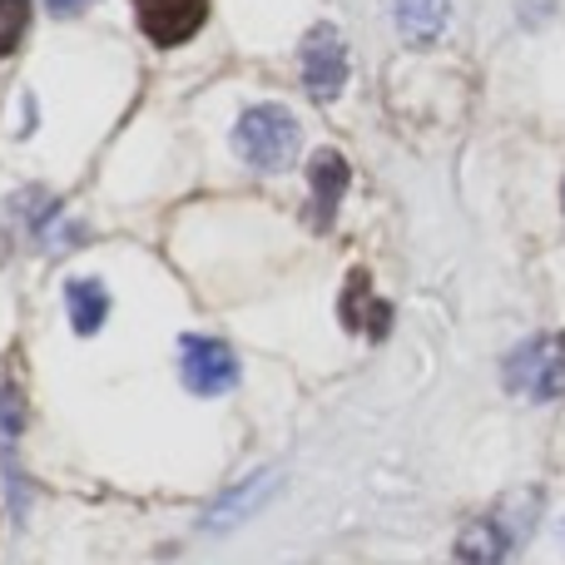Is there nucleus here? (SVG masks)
I'll return each mask as SVG.
<instances>
[{"label": "nucleus", "instance_id": "obj_12", "mask_svg": "<svg viewBox=\"0 0 565 565\" xmlns=\"http://www.w3.org/2000/svg\"><path fill=\"white\" fill-rule=\"evenodd\" d=\"M25 25H30V0H0V60L15 55Z\"/></svg>", "mask_w": 565, "mask_h": 565}, {"label": "nucleus", "instance_id": "obj_5", "mask_svg": "<svg viewBox=\"0 0 565 565\" xmlns=\"http://www.w3.org/2000/svg\"><path fill=\"white\" fill-rule=\"evenodd\" d=\"M184 352V387L199 392V397H218L238 382V358L228 342L218 338H184L179 342Z\"/></svg>", "mask_w": 565, "mask_h": 565}, {"label": "nucleus", "instance_id": "obj_8", "mask_svg": "<svg viewBox=\"0 0 565 565\" xmlns=\"http://www.w3.org/2000/svg\"><path fill=\"white\" fill-rule=\"evenodd\" d=\"M308 184H312V224L328 228L332 214H338L342 189H348V159L338 149H318L308 159Z\"/></svg>", "mask_w": 565, "mask_h": 565}, {"label": "nucleus", "instance_id": "obj_14", "mask_svg": "<svg viewBox=\"0 0 565 565\" xmlns=\"http://www.w3.org/2000/svg\"><path fill=\"white\" fill-rule=\"evenodd\" d=\"M50 10H55V15H79V10L85 6H95V0H45Z\"/></svg>", "mask_w": 565, "mask_h": 565}, {"label": "nucleus", "instance_id": "obj_13", "mask_svg": "<svg viewBox=\"0 0 565 565\" xmlns=\"http://www.w3.org/2000/svg\"><path fill=\"white\" fill-rule=\"evenodd\" d=\"M0 431H6V441L20 437V397H15V387H0Z\"/></svg>", "mask_w": 565, "mask_h": 565}, {"label": "nucleus", "instance_id": "obj_10", "mask_svg": "<svg viewBox=\"0 0 565 565\" xmlns=\"http://www.w3.org/2000/svg\"><path fill=\"white\" fill-rule=\"evenodd\" d=\"M65 308H70V322H75L79 338L99 332V322L109 318V292L99 288L95 278H70L65 282Z\"/></svg>", "mask_w": 565, "mask_h": 565}, {"label": "nucleus", "instance_id": "obj_6", "mask_svg": "<svg viewBox=\"0 0 565 565\" xmlns=\"http://www.w3.org/2000/svg\"><path fill=\"white\" fill-rule=\"evenodd\" d=\"M135 15L154 45L174 50L189 35H199V25L209 20V0H135Z\"/></svg>", "mask_w": 565, "mask_h": 565}, {"label": "nucleus", "instance_id": "obj_4", "mask_svg": "<svg viewBox=\"0 0 565 565\" xmlns=\"http://www.w3.org/2000/svg\"><path fill=\"white\" fill-rule=\"evenodd\" d=\"M531 531V521H511L507 507L477 516L467 531L457 536V565H507V556L516 551V541Z\"/></svg>", "mask_w": 565, "mask_h": 565}, {"label": "nucleus", "instance_id": "obj_7", "mask_svg": "<svg viewBox=\"0 0 565 565\" xmlns=\"http://www.w3.org/2000/svg\"><path fill=\"white\" fill-rule=\"evenodd\" d=\"M338 318L348 332H367V338H387L392 332V308L372 292V278L362 274V268L348 274V288H342V298H338Z\"/></svg>", "mask_w": 565, "mask_h": 565}, {"label": "nucleus", "instance_id": "obj_1", "mask_svg": "<svg viewBox=\"0 0 565 565\" xmlns=\"http://www.w3.org/2000/svg\"><path fill=\"white\" fill-rule=\"evenodd\" d=\"M298 139H302L298 119H292V109H282V105L244 109V119H238V129H234L238 154H244L254 169H288L292 154H298Z\"/></svg>", "mask_w": 565, "mask_h": 565}, {"label": "nucleus", "instance_id": "obj_2", "mask_svg": "<svg viewBox=\"0 0 565 565\" xmlns=\"http://www.w3.org/2000/svg\"><path fill=\"white\" fill-rule=\"evenodd\" d=\"M507 387L531 402H556L565 392V332H541L507 358Z\"/></svg>", "mask_w": 565, "mask_h": 565}, {"label": "nucleus", "instance_id": "obj_3", "mask_svg": "<svg viewBox=\"0 0 565 565\" xmlns=\"http://www.w3.org/2000/svg\"><path fill=\"white\" fill-rule=\"evenodd\" d=\"M302 85L312 99H338L348 85V40L328 20L302 35Z\"/></svg>", "mask_w": 565, "mask_h": 565}, {"label": "nucleus", "instance_id": "obj_11", "mask_svg": "<svg viewBox=\"0 0 565 565\" xmlns=\"http://www.w3.org/2000/svg\"><path fill=\"white\" fill-rule=\"evenodd\" d=\"M268 491H274V477H268V471H254V477L244 481V487L234 491V497H224L218 501L214 511H209V531H224V526H238V521L248 516V511L258 507V501L268 497Z\"/></svg>", "mask_w": 565, "mask_h": 565}, {"label": "nucleus", "instance_id": "obj_9", "mask_svg": "<svg viewBox=\"0 0 565 565\" xmlns=\"http://www.w3.org/2000/svg\"><path fill=\"white\" fill-rule=\"evenodd\" d=\"M447 15L451 6L447 0H397V30L407 45H431V40L447 30Z\"/></svg>", "mask_w": 565, "mask_h": 565}]
</instances>
